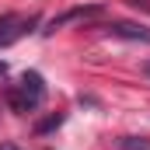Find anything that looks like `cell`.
<instances>
[{
	"mask_svg": "<svg viewBox=\"0 0 150 150\" xmlns=\"http://www.w3.org/2000/svg\"><path fill=\"white\" fill-rule=\"evenodd\" d=\"M59 122H63V115H52V119H45V122L38 126V133H49V129H56Z\"/></svg>",
	"mask_w": 150,
	"mask_h": 150,
	"instance_id": "obj_6",
	"label": "cell"
},
{
	"mask_svg": "<svg viewBox=\"0 0 150 150\" xmlns=\"http://www.w3.org/2000/svg\"><path fill=\"white\" fill-rule=\"evenodd\" d=\"M35 25H38V14H4L0 18V49H7L18 38H25Z\"/></svg>",
	"mask_w": 150,
	"mask_h": 150,
	"instance_id": "obj_2",
	"label": "cell"
},
{
	"mask_svg": "<svg viewBox=\"0 0 150 150\" xmlns=\"http://www.w3.org/2000/svg\"><path fill=\"white\" fill-rule=\"evenodd\" d=\"M4 77H7V63L0 59V80H4Z\"/></svg>",
	"mask_w": 150,
	"mask_h": 150,
	"instance_id": "obj_7",
	"label": "cell"
},
{
	"mask_svg": "<svg viewBox=\"0 0 150 150\" xmlns=\"http://www.w3.org/2000/svg\"><path fill=\"white\" fill-rule=\"evenodd\" d=\"M143 74H147V77H150V59H147V63H143Z\"/></svg>",
	"mask_w": 150,
	"mask_h": 150,
	"instance_id": "obj_8",
	"label": "cell"
},
{
	"mask_svg": "<svg viewBox=\"0 0 150 150\" xmlns=\"http://www.w3.org/2000/svg\"><path fill=\"white\" fill-rule=\"evenodd\" d=\"M108 35L129 38V42H150V28L147 25H136V21H112L108 25Z\"/></svg>",
	"mask_w": 150,
	"mask_h": 150,
	"instance_id": "obj_4",
	"label": "cell"
},
{
	"mask_svg": "<svg viewBox=\"0 0 150 150\" xmlns=\"http://www.w3.org/2000/svg\"><path fill=\"white\" fill-rule=\"evenodd\" d=\"M122 150H150L147 140H136V136H126L122 140Z\"/></svg>",
	"mask_w": 150,
	"mask_h": 150,
	"instance_id": "obj_5",
	"label": "cell"
},
{
	"mask_svg": "<svg viewBox=\"0 0 150 150\" xmlns=\"http://www.w3.org/2000/svg\"><path fill=\"white\" fill-rule=\"evenodd\" d=\"M0 150H14V147H0Z\"/></svg>",
	"mask_w": 150,
	"mask_h": 150,
	"instance_id": "obj_9",
	"label": "cell"
},
{
	"mask_svg": "<svg viewBox=\"0 0 150 150\" xmlns=\"http://www.w3.org/2000/svg\"><path fill=\"white\" fill-rule=\"evenodd\" d=\"M42 98H45V80L42 74L35 70H28V74H21V80L11 87V94H7V101H11V108L14 112H32L42 105Z\"/></svg>",
	"mask_w": 150,
	"mask_h": 150,
	"instance_id": "obj_1",
	"label": "cell"
},
{
	"mask_svg": "<svg viewBox=\"0 0 150 150\" xmlns=\"http://www.w3.org/2000/svg\"><path fill=\"white\" fill-rule=\"evenodd\" d=\"M101 11H105L101 4H80V7H70V11L56 14V18L49 21V28H45V32H56V28H63V25H70V21H87V18H98Z\"/></svg>",
	"mask_w": 150,
	"mask_h": 150,
	"instance_id": "obj_3",
	"label": "cell"
}]
</instances>
